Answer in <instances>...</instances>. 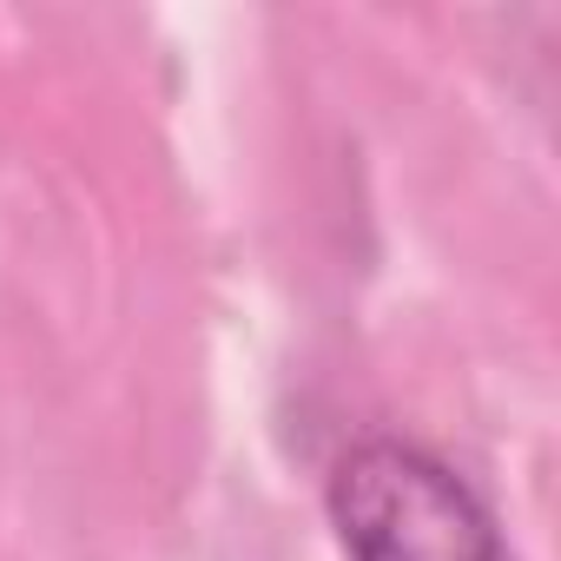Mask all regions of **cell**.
I'll return each mask as SVG.
<instances>
[{"label":"cell","mask_w":561,"mask_h":561,"mask_svg":"<svg viewBox=\"0 0 561 561\" xmlns=\"http://www.w3.org/2000/svg\"><path fill=\"white\" fill-rule=\"evenodd\" d=\"M344 561H515L469 476L410 436H357L324 476Z\"/></svg>","instance_id":"obj_1"}]
</instances>
